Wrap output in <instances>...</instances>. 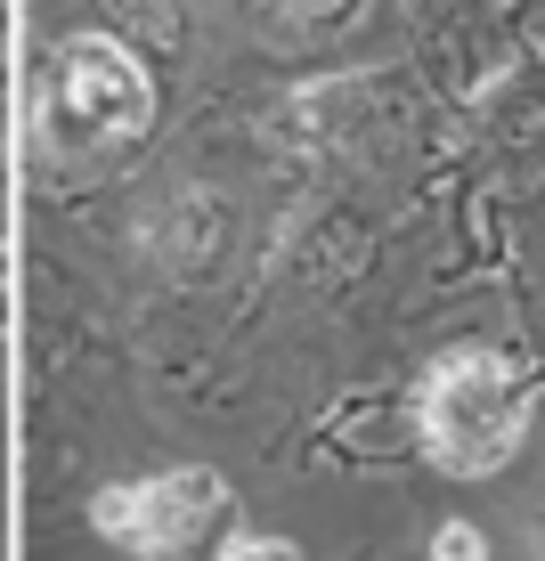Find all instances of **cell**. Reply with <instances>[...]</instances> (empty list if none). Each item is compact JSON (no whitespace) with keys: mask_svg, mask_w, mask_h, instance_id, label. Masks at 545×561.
I'll list each match as a JSON object with an SVG mask.
<instances>
[{"mask_svg":"<svg viewBox=\"0 0 545 561\" xmlns=\"http://www.w3.org/2000/svg\"><path fill=\"white\" fill-rule=\"evenodd\" d=\"M432 561H489V537H480L473 520H447V529L432 537Z\"/></svg>","mask_w":545,"mask_h":561,"instance_id":"52a82bcc","label":"cell"},{"mask_svg":"<svg viewBox=\"0 0 545 561\" xmlns=\"http://www.w3.org/2000/svg\"><path fill=\"white\" fill-rule=\"evenodd\" d=\"M90 529L130 546L139 561H212L237 537V496L220 472L180 463V472L130 480V489H99L90 496Z\"/></svg>","mask_w":545,"mask_h":561,"instance_id":"3957f363","label":"cell"},{"mask_svg":"<svg viewBox=\"0 0 545 561\" xmlns=\"http://www.w3.org/2000/svg\"><path fill=\"white\" fill-rule=\"evenodd\" d=\"M220 244H228V204L212 187H180L163 204V220H155V253H163L171 277H204L220 261Z\"/></svg>","mask_w":545,"mask_h":561,"instance_id":"277c9868","label":"cell"},{"mask_svg":"<svg viewBox=\"0 0 545 561\" xmlns=\"http://www.w3.org/2000/svg\"><path fill=\"white\" fill-rule=\"evenodd\" d=\"M212 561H302V546L294 537H261V529H237Z\"/></svg>","mask_w":545,"mask_h":561,"instance_id":"8992f818","label":"cell"},{"mask_svg":"<svg viewBox=\"0 0 545 561\" xmlns=\"http://www.w3.org/2000/svg\"><path fill=\"white\" fill-rule=\"evenodd\" d=\"M416 432L423 456L456 480H489L504 472V456L521 448V391L513 366L497 351H447L416 391Z\"/></svg>","mask_w":545,"mask_h":561,"instance_id":"7a4b0ae2","label":"cell"},{"mask_svg":"<svg viewBox=\"0 0 545 561\" xmlns=\"http://www.w3.org/2000/svg\"><path fill=\"white\" fill-rule=\"evenodd\" d=\"M155 123V82L114 33H73L49 49L42 82V139L49 154H106Z\"/></svg>","mask_w":545,"mask_h":561,"instance_id":"6da1fadb","label":"cell"},{"mask_svg":"<svg viewBox=\"0 0 545 561\" xmlns=\"http://www.w3.org/2000/svg\"><path fill=\"white\" fill-rule=\"evenodd\" d=\"M261 9H269V16H277V25H285V33H318V25H326V33H334V25H342V16H350V9H359V0H261Z\"/></svg>","mask_w":545,"mask_h":561,"instance_id":"5b68a950","label":"cell"}]
</instances>
